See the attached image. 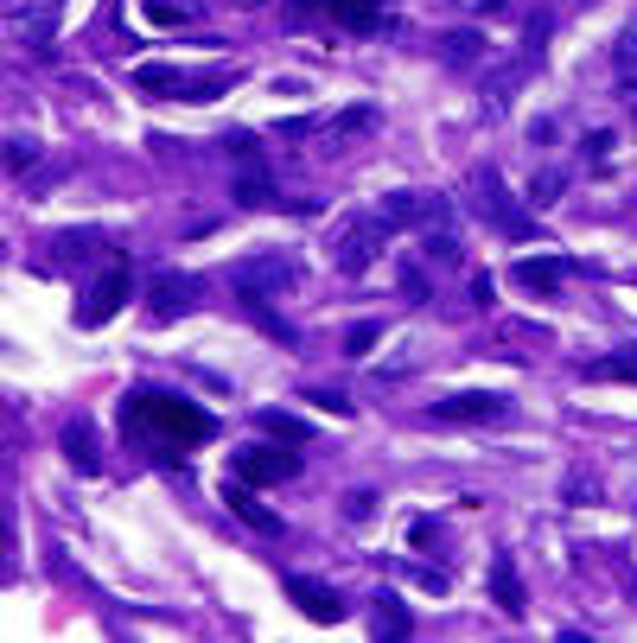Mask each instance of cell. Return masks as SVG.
Wrapping results in <instances>:
<instances>
[{
	"label": "cell",
	"instance_id": "2e32d148",
	"mask_svg": "<svg viewBox=\"0 0 637 643\" xmlns=\"http://www.w3.org/2000/svg\"><path fill=\"white\" fill-rule=\"evenodd\" d=\"M229 510H236V516H243V523H249V529H262V535H281V516H274V510H268V503H256V485H243V478H229Z\"/></svg>",
	"mask_w": 637,
	"mask_h": 643
},
{
	"label": "cell",
	"instance_id": "5bb4252c",
	"mask_svg": "<svg viewBox=\"0 0 637 643\" xmlns=\"http://www.w3.org/2000/svg\"><path fill=\"white\" fill-rule=\"evenodd\" d=\"M332 20L344 33H389L396 26V7L389 0H332Z\"/></svg>",
	"mask_w": 637,
	"mask_h": 643
},
{
	"label": "cell",
	"instance_id": "7402d4cb",
	"mask_svg": "<svg viewBox=\"0 0 637 643\" xmlns=\"http://www.w3.org/2000/svg\"><path fill=\"white\" fill-rule=\"evenodd\" d=\"M262 427L274 433V440H287V446H306V440H312V427H306L300 415H281V408H268Z\"/></svg>",
	"mask_w": 637,
	"mask_h": 643
},
{
	"label": "cell",
	"instance_id": "603a6c76",
	"mask_svg": "<svg viewBox=\"0 0 637 643\" xmlns=\"http://www.w3.org/2000/svg\"><path fill=\"white\" fill-rule=\"evenodd\" d=\"M376 338H382V325H351V332H344V357H370Z\"/></svg>",
	"mask_w": 637,
	"mask_h": 643
},
{
	"label": "cell",
	"instance_id": "3957f363",
	"mask_svg": "<svg viewBox=\"0 0 637 643\" xmlns=\"http://www.w3.org/2000/svg\"><path fill=\"white\" fill-rule=\"evenodd\" d=\"M229 281H236V300L243 306H268V300H287L300 287V267L287 255H249V262L229 267Z\"/></svg>",
	"mask_w": 637,
	"mask_h": 643
},
{
	"label": "cell",
	"instance_id": "277c9868",
	"mask_svg": "<svg viewBox=\"0 0 637 643\" xmlns=\"http://www.w3.org/2000/svg\"><path fill=\"white\" fill-rule=\"evenodd\" d=\"M382 242H389V224L382 217H344V224L332 229V262L338 274H370L376 255H382Z\"/></svg>",
	"mask_w": 637,
	"mask_h": 643
},
{
	"label": "cell",
	"instance_id": "7c38bea8",
	"mask_svg": "<svg viewBox=\"0 0 637 643\" xmlns=\"http://www.w3.org/2000/svg\"><path fill=\"white\" fill-rule=\"evenodd\" d=\"M504 415H510V402L491 395V389H459V395L427 408V420H452V427H479V420H504Z\"/></svg>",
	"mask_w": 637,
	"mask_h": 643
},
{
	"label": "cell",
	"instance_id": "44dd1931",
	"mask_svg": "<svg viewBox=\"0 0 637 643\" xmlns=\"http://www.w3.org/2000/svg\"><path fill=\"white\" fill-rule=\"evenodd\" d=\"M409 631H414V618L396 606V593H382L376 599V638H409Z\"/></svg>",
	"mask_w": 637,
	"mask_h": 643
},
{
	"label": "cell",
	"instance_id": "484cf974",
	"mask_svg": "<svg viewBox=\"0 0 637 643\" xmlns=\"http://www.w3.org/2000/svg\"><path fill=\"white\" fill-rule=\"evenodd\" d=\"M402 287H409V294H402L409 306H421V300H427V281H421V267H414V262H402Z\"/></svg>",
	"mask_w": 637,
	"mask_h": 643
},
{
	"label": "cell",
	"instance_id": "f1b7e54d",
	"mask_svg": "<svg viewBox=\"0 0 637 643\" xmlns=\"http://www.w3.org/2000/svg\"><path fill=\"white\" fill-rule=\"evenodd\" d=\"M148 20H160V26H173V20H179V7H173V0H148Z\"/></svg>",
	"mask_w": 637,
	"mask_h": 643
},
{
	"label": "cell",
	"instance_id": "5b68a950",
	"mask_svg": "<svg viewBox=\"0 0 637 643\" xmlns=\"http://www.w3.org/2000/svg\"><path fill=\"white\" fill-rule=\"evenodd\" d=\"M134 90L166 96V103H211V96H224V90H229V71L186 76V71H173V64H134Z\"/></svg>",
	"mask_w": 637,
	"mask_h": 643
},
{
	"label": "cell",
	"instance_id": "836d02e7",
	"mask_svg": "<svg viewBox=\"0 0 637 643\" xmlns=\"http://www.w3.org/2000/svg\"><path fill=\"white\" fill-rule=\"evenodd\" d=\"M319 7H332V0H294V13H319Z\"/></svg>",
	"mask_w": 637,
	"mask_h": 643
},
{
	"label": "cell",
	"instance_id": "e0dca14e",
	"mask_svg": "<svg viewBox=\"0 0 637 643\" xmlns=\"http://www.w3.org/2000/svg\"><path fill=\"white\" fill-rule=\"evenodd\" d=\"M587 377H593V382H637V344H618L612 357L587 364Z\"/></svg>",
	"mask_w": 637,
	"mask_h": 643
},
{
	"label": "cell",
	"instance_id": "30bf717a",
	"mask_svg": "<svg viewBox=\"0 0 637 643\" xmlns=\"http://www.w3.org/2000/svg\"><path fill=\"white\" fill-rule=\"evenodd\" d=\"M229 472H236L243 485H287V478L300 472V453H294V446H243Z\"/></svg>",
	"mask_w": 637,
	"mask_h": 643
},
{
	"label": "cell",
	"instance_id": "9a60e30c",
	"mask_svg": "<svg viewBox=\"0 0 637 643\" xmlns=\"http://www.w3.org/2000/svg\"><path fill=\"white\" fill-rule=\"evenodd\" d=\"M491 599L510 611V618H523V611H529L523 573H517V561H510V555H497V561H491Z\"/></svg>",
	"mask_w": 637,
	"mask_h": 643
},
{
	"label": "cell",
	"instance_id": "f546056e",
	"mask_svg": "<svg viewBox=\"0 0 637 643\" xmlns=\"http://www.w3.org/2000/svg\"><path fill=\"white\" fill-rule=\"evenodd\" d=\"M312 402H319V408H332V415H351V402H344V395H332V389H312Z\"/></svg>",
	"mask_w": 637,
	"mask_h": 643
},
{
	"label": "cell",
	"instance_id": "d6a6232c",
	"mask_svg": "<svg viewBox=\"0 0 637 643\" xmlns=\"http://www.w3.org/2000/svg\"><path fill=\"white\" fill-rule=\"evenodd\" d=\"M452 7H465V13H497L504 0H452Z\"/></svg>",
	"mask_w": 637,
	"mask_h": 643
},
{
	"label": "cell",
	"instance_id": "8fae6325",
	"mask_svg": "<svg viewBox=\"0 0 637 643\" xmlns=\"http://www.w3.org/2000/svg\"><path fill=\"white\" fill-rule=\"evenodd\" d=\"M567 274H574L567 255H523V262H510V287H523L529 300H555L567 287Z\"/></svg>",
	"mask_w": 637,
	"mask_h": 643
},
{
	"label": "cell",
	"instance_id": "ac0fdd59",
	"mask_svg": "<svg viewBox=\"0 0 637 643\" xmlns=\"http://www.w3.org/2000/svg\"><path fill=\"white\" fill-rule=\"evenodd\" d=\"M421 255H427V262H459V255H465L452 217H447V224H434V229H421Z\"/></svg>",
	"mask_w": 637,
	"mask_h": 643
},
{
	"label": "cell",
	"instance_id": "8992f818",
	"mask_svg": "<svg viewBox=\"0 0 637 643\" xmlns=\"http://www.w3.org/2000/svg\"><path fill=\"white\" fill-rule=\"evenodd\" d=\"M376 217H382L389 229H414V236H421V229L447 224L452 204L440 198V191H414V186H402V191H382V198H376Z\"/></svg>",
	"mask_w": 637,
	"mask_h": 643
},
{
	"label": "cell",
	"instance_id": "d6986e66",
	"mask_svg": "<svg viewBox=\"0 0 637 643\" xmlns=\"http://www.w3.org/2000/svg\"><path fill=\"white\" fill-rule=\"evenodd\" d=\"M64 453H71L76 472H96V465H103V453H96V433H90L83 420H71V427H64Z\"/></svg>",
	"mask_w": 637,
	"mask_h": 643
},
{
	"label": "cell",
	"instance_id": "52a82bcc",
	"mask_svg": "<svg viewBox=\"0 0 637 643\" xmlns=\"http://www.w3.org/2000/svg\"><path fill=\"white\" fill-rule=\"evenodd\" d=\"M128 294H134V262H128V255H109L103 281L76 300V325H109L115 312L128 306Z\"/></svg>",
	"mask_w": 637,
	"mask_h": 643
},
{
	"label": "cell",
	"instance_id": "ba28073f",
	"mask_svg": "<svg viewBox=\"0 0 637 643\" xmlns=\"http://www.w3.org/2000/svg\"><path fill=\"white\" fill-rule=\"evenodd\" d=\"M229 159H236V204H249V211L274 204V179H268V166H262L256 134H229Z\"/></svg>",
	"mask_w": 637,
	"mask_h": 643
},
{
	"label": "cell",
	"instance_id": "1f68e13d",
	"mask_svg": "<svg viewBox=\"0 0 637 643\" xmlns=\"http://www.w3.org/2000/svg\"><path fill=\"white\" fill-rule=\"evenodd\" d=\"M618 64H625V71H632V64H637V26H632V33H625V38H618Z\"/></svg>",
	"mask_w": 637,
	"mask_h": 643
},
{
	"label": "cell",
	"instance_id": "d4e9b609",
	"mask_svg": "<svg viewBox=\"0 0 637 643\" xmlns=\"http://www.w3.org/2000/svg\"><path fill=\"white\" fill-rule=\"evenodd\" d=\"M562 198V172H542L535 186H529V204H555Z\"/></svg>",
	"mask_w": 637,
	"mask_h": 643
},
{
	"label": "cell",
	"instance_id": "4fadbf2b",
	"mask_svg": "<svg viewBox=\"0 0 637 643\" xmlns=\"http://www.w3.org/2000/svg\"><path fill=\"white\" fill-rule=\"evenodd\" d=\"M287 599H294L312 624H338V618H344V599H338L326 580H312V573H287Z\"/></svg>",
	"mask_w": 637,
	"mask_h": 643
},
{
	"label": "cell",
	"instance_id": "e575fe53",
	"mask_svg": "<svg viewBox=\"0 0 637 643\" xmlns=\"http://www.w3.org/2000/svg\"><path fill=\"white\" fill-rule=\"evenodd\" d=\"M236 7H262V0H236Z\"/></svg>",
	"mask_w": 637,
	"mask_h": 643
},
{
	"label": "cell",
	"instance_id": "7a4b0ae2",
	"mask_svg": "<svg viewBox=\"0 0 637 643\" xmlns=\"http://www.w3.org/2000/svg\"><path fill=\"white\" fill-rule=\"evenodd\" d=\"M465 198H472V211H479L491 229H504L510 242H535V217H529L523 204L510 198L504 172H491V166H472V172H465Z\"/></svg>",
	"mask_w": 637,
	"mask_h": 643
},
{
	"label": "cell",
	"instance_id": "d590c367",
	"mask_svg": "<svg viewBox=\"0 0 637 643\" xmlns=\"http://www.w3.org/2000/svg\"><path fill=\"white\" fill-rule=\"evenodd\" d=\"M632 109H637V96H632Z\"/></svg>",
	"mask_w": 637,
	"mask_h": 643
},
{
	"label": "cell",
	"instance_id": "9c48e42d",
	"mask_svg": "<svg viewBox=\"0 0 637 643\" xmlns=\"http://www.w3.org/2000/svg\"><path fill=\"white\" fill-rule=\"evenodd\" d=\"M191 306H198V281L179 274V267H153V281H148V312L153 319L173 325V319H186Z\"/></svg>",
	"mask_w": 637,
	"mask_h": 643
},
{
	"label": "cell",
	"instance_id": "4dcf8cb0",
	"mask_svg": "<svg viewBox=\"0 0 637 643\" xmlns=\"http://www.w3.org/2000/svg\"><path fill=\"white\" fill-rule=\"evenodd\" d=\"M370 510H376V491H357V497H351V523H364Z\"/></svg>",
	"mask_w": 637,
	"mask_h": 643
},
{
	"label": "cell",
	"instance_id": "83f0119b",
	"mask_svg": "<svg viewBox=\"0 0 637 643\" xmlns=\"http://www.w3.org/2000/svg\"><path fill=\"white\" fill-rule=\"evenodd\" d=\"M555 134H562V121H555V115H548V121H535V128H529V141H535V147H548V141H555Z\"/></svg>",
	"mask_w": 637,
	"mask_h": 643
},
{
	"label": "cell",
	"instance_id": "6da1fadb",
	"mask_svg": "<svg viewBox=\"0 0 637 643\" xmlns=\"http://www.w3.org/2000/svg\"><path fill=\"white\" fill-rule=\"evenodd\" d=\"M121 427L148 446L160 465H179L186 453H198L204 440H217V415L191 408L186 395H160V389H134L121 402Z\"/></svg>",
	"mask_w": 637,
	"mask_h": 643
},
{
	"label": "cell",
	"instance_id": "4316f807",
	"mask_svg": "<svg viewBox=\"0 0 637 643\" xmlns=\"http://www.w3.org/2000/svg\"><path fill=\"white\" fill-rule=\"evenodd\" d=\"M587 153H593V166H612V134H587Z\"/></svg>",
	"mask_w": 637,
	"mask_h": 643
},
{
	"label": "cell",
	"instance_id": "ffe728a7",
	"mask_svg": "<svg viewBox=\"0 0 637 643\" xmlns=\"http://www.w3.org/2000/svg\"><path fill=\"white\" fill-rule=\"evenodd\" d=\"M440 51H447V58H452V64H459V71H472V64L485 58V38L472 33V26H452V33H447V45H440Z\"/></svg>",
	"mask_w": 637,
	"mask_h": 643
},
{
	"label": "cell",
	"instance_id": "cb8c5ba5",
	"mask_svg": "<svg viewBox=\"0 0 637 643\" xmlns=\"http://www.w3.org/2000/svg\"><path fill=\"white\" fill-rule=\"evenodd\" d=\"M567 503H600V485H593V472L580 465V472H567Z\"/></svg>",
	"mask_w": 637,
	"mask_h": 643
}]
</instances>
